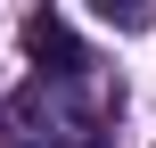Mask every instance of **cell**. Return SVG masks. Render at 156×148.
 I'll use <instances>...</instances> for the list:
<instances>
[{
  "instance_id": "1",
  "label": "cell",
  "mask_w": 156,
  "mask_h": 148,
  "mask_svg": "<svg viewBox=\"0 0 156 148\" xmlns=\"http://www.w3.org/2000/svg\"><path fill=\"white\" fill-rule=\"evenodd\" d=\"M0 124H8V132H33L41 148H99L107 107L82 99V82H41V74H33V82L0 107Z\"/></svg>"
},
{
  "instance_id": "3",
  "label": "cell",
  "mask_w": 156,
  "mask_h": 148,
  "mask_svg": "<svg viewBox=\"0 0 156 148\" xmlns=\"http://www.w3.org/2000/svg\"><path fill=\"white\" fill-rule=\"evenodd\" d=\"M8 148H25V140H8Z\"/></svg>"
},
{
  "instance_id": "2",
  "label": "cell",
  "mask_w": 156,
  "mask_h": 148,
  "mask_svg": "<svg viewBox=\"0 0 156 148\" xmlns=\"http://www.w3.org/2000/svg\"><path fill=\"white\" fill-rule=\"evenodd\" d=\"M25 58L41 66V82H82V74H90V49H82V41H74V25H66V16H49V8H41V16H25Z\"/></svg>"
}]
</instances>
